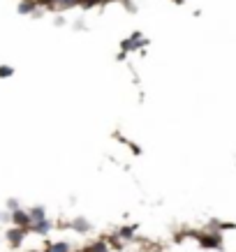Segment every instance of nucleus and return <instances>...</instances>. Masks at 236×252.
Listing matches in <instances>:
<instances>
[{"label":"nucleus","mask_w":236,"mask_h":252,"mask_svg":"<svg viewBox=\"0 0 236 252\" xmlns=\"http://www.w3.org/2000/svg\"><path fill=\"white\" fill-rule=\"evenodd\" d=\"M72 227H74L76 231H88V229H91V224H88L84 218H76V220L72 222Z\"/></svg>","instance_id":"obj_6"},{"label":"nucleus","mask_w":236,"mask_h":252,"mask_svg":"<svg viewBox=\"0 0 236 252\" xmlns=\"http://www.w3.org/2000/svg\"><path fill=\"white\" fill-rule=\"evenodd\" d=\"M26 231H28V229H21V227H12V229L7 231L9 245H21L23 238H26Z\"/></svg>","instance_id":"obj_2"},{"label":"nucleus","mask_w":236,"mask_h":252,"mask_svg":"<svg viewBox=\"0 0 236 252\" xmlns=\"http://www.w3.org/2000/svg\"><path fill=\"white\" fill-rule=\"evenodd\" d=\"M51 220H37V222H33V227H31V231H35V234H39V236H44V234H49L51 231Z\"/></svg>","instance_id":"obj_3"},{"label":"nucleus","mask_w":236,"mask_h":252,"mask_svg":"<svg viewBox=\"0 0 236 252\" xmlns=\"http://www.w3.org/2000/svg\"><path fill=\"white\" fill-rule=\"evenodd\" d=\"M31 9H33V0H26V2H21V5H19V12H21V14L31 12Z\"/></svg>","instance_id":"obj_9"},{"label":"nucleus","mask_w":236,"mask_h":252,"mask_svg":"<svg viewBox=\"0 0 236 252\" xmlns=\"http://www.w3.org/2000/svg\"><path fill=\"white\" fill-rule=\"evenodd\" d=\"M19 201H16V199H7V211L9 213H14V211H19Z\"/></svg>","instance_id":"obj_10"},{"label":"nucleus","mask_w":236,"mask_h":252,"mask_svg":"<svg viewBox=\"0 0 236 252\" xmlns=\"http://www.w3.org/2000/svg\"><path fill=\"white\" fill-rule=\"evenodd\" d=\"M46 252H69V245L65 243V241H58V243H54Z\"/></svg>","instance_id":"obj_7"},{"label":"nucleus","mask_w":236,"mask_h":252,"mask_svg":"<svg viewBox=\"0 0 236 252\" xmlns=\"http://www.w3.org/2000/svg\"><path fill=\"white\" fill-rule=\"evenodd\" d=\"M12 74H14V69L9 67V65H0V77H2V79L12 77Z\"/></svg>","instance_id":"obj_8"},{"label":"nucleus","mask_w":236,"mask_h":252,"mask_svg":"<svg viewBox=\"0 0 236 252\" xmlns=\"http://www.w3.org/2000/svg\"><path fill=\"white\" fill-rule=\"evenodd\" d=\"M54 2V7H72V5H79V2H84V0H51Z\"/></svg>","instance_id":"obj_4"},{"label":"nucleus","mask_w":236,"mask_h":252,"mask_svg":"<svg viewBox=\"0 0 236 252\" xmlns=\"http://www.w3.org/2000/svg\"><path fill=\"white\" fill-rule=\"evenodd\" d=\"M31 218H33V222H37V220H44V218H46L44 208H42V206H35V208H31Z\"/></svg>","instance_id":"obj_5"},{"label":"nucleus","mask_w":236,"mask_h":252,"mask_svg":"<svg viewBox=\"0 0 236 252\" xmlns=\"http://www.w3.org/2000/svg\"><path fill=\"white\" fill-rule=\"evenodd\" d=\"M84 2H98V0H84Z\"/></svg>","instance_id":"obj_11"},{"label":"nucleus","mask_w":236,"mask_h":252,"mask_svg":"<svg viewBox=\"0 0 236 252\" xmlns=\"http://www.w3.org/2000/svg\"><path fill=\"white\" fill-rule=\"evenodd\" d=\"M9 218H12V222H14V227H21V229H31V227H33L31 211H23V208H19V211H14V213H9Z\"/></svg>","instance_id":"obj_1"}]
</instances>
